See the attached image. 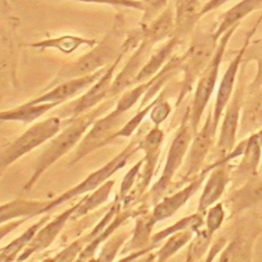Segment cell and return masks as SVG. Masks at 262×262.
<instances>
[{"instance_id":"6da1fadb","label":"cell","mask_w":262,"mask_h":262,"mask_svg":"<svg viewBox=\"0 0 262 262\" xmlns=\"http://www.w3.org/2000/svg\"><path fill=\"white\" fill-rule=\"evenodd\" d=\"M112 104L113 100L105 101L87 114H83L74 119H68L69 124L61 130V132H57L53 136L46 148L36 161L33 174L25 184L24 190H30L41 175L52 164H54L58 159L70 151L78 142H80L88 128L92 126V124L102 114H104L108 107L112 106Z\"/></svg>"},{"instance_id":"7a4b0ae2","label":"cell","mask_w":262,"mask_h":262,"mask_svg":"<svg viewBox=\"0 0 262 262\" xmlns=\"http://www.w3.org/2000/svg\"><path fill=\"white\" fill-rule=\"evenodd\" d=\"M219 40H217L213 32L199 31L193 34L187 50L181 54V62L179 70L183 76L179 86V93L175 102L177 107L184 97L191 92L198 79L209 64Z\"/></svg>"},{"instance_id":"3957f363","label":"cell","mask_w":262,"mask_h":262,"mask_svg":"<svg viewBox=\"0 0 262 262\" xmlns=\"http://www.w3.org/2000/svg\"><path fill=\"white\" fill-rule=\"evenodd\" d=\"M238 26L239 24L234 25L220 37L217 48L209 64L206 67V69L204 70V72L202 73V75L196 81L193 98L189 106V123H190L193 134L196 133V131L199 130L204 112L215 90V86L217 84V80L219 76L220 66L222 63V59L226 51V47L233 33L238 28Z\"/></svg>"},{"instance_id":"277c9868","label":"cell","mask_w":262,"mask_h":262,"mask_svg":"<svg viewBox=\"0 0 262 262\" xmlns=\"http://www.w3.org/2000/svg\"><path fill=\"white\" fill-rule=\"evenodd\" d=\"M120 36V27L118 26L117 28H114L112 32H110L91 51L81 56L78 60L62 67L46 89H49L61 82L94 73L108 63L113 57L117 58L119 56L118 49Z\"/></svg>"},{"instance_id":"5b68a950","label":"cell","mask_w":262,"mask_h":262,"mask_svg":"<svg viewBox=\"0 0 262 262\" xmlns=\"http://www.w3.org/2000/svg\"><path fill=\"white\" fill-rule=\"evenodd\" d=\"M234 218L233 230L219 254V261H252L255 243L262 233V222L258 214L253 212Z\"/></svg>"},{"instance_id":"8992f818","label":"cell","mask_w":262,"mask_h":262,"mask_svg":"<svg viewBox=\"0 0 262 262\" xmlns=\"http://www.w3.org/2000/svg\"><path fill=\"white\" fill-rule=\"evenodd\" d=\"M192 136L193 132L189 123V107H187L170 144L162 175L149 191L152 203H158L160 201L162 194L171 184L175 173L182 166Z\"/></svg>"},{"instance_id":"52a82bcc","label":"cell","mask_w":262,"mask_h":262,"mask_svg":"<svg viewBox=\"0 0 262 262\" xmlns=\"http://www.w3.org/2000/svg\"><path fill=\"white\" fill-rule=\"evenodd\" d=\"M61 127L60 117H50L32 125L0 150V172L35 147L53 137Z\"/></svg>"},{"instance_id":"ba28073f","label":"cell","mask_w":262,"mask_h":262,"mask_svg":"<svg viewBox=\"0 0 262 262\" xmlns=\"http://www.w3.org/2000/svg\"><path fill=\"white\" fill-rule=\"evenodd\" d=\"M137 140H132L119 155H117L114 159H112L110 162H107L105 165L97 169L95 172L88 175L83 181H81L76 186L72 187L70 190L63 192L59 196H57L54 200L49 201L48 205L43 209L42 214L45 212H49L52 209L56 208L57 206L61 205L62 203L69 201L70 199H73L77 195L86 193L88 191L94 190L100 185H102L107 178H110L113 174H115L118 170L122 169L127 161L131 158L133 154H135L139 148Z\"/></svg>"},{"instance_id":"9c48e42d","label":"cell","mask_w":262,"mask_h":262,"mask_svg":"<svg viewBox=\"0 0 262 262\" xmlns=\"http://www.w3.org/2000/svg\"><path fill=\"white\" fill-rule=\"evenodd\" d=\"M246 68V64H241L238 71V83L223 112L219 136L216 143V149L220 154V157L228 154L236 144L239 119L247 89L245 78Z\"/></svg>"},{"instance_id":"30bf717a","label":"cell","mask_w":262,"mask_h":262,"mask_svg":"<svg viewBox=\"0 0 262 262\" xmlns=\"http://www.w3.org/2000/svg\"><path fill=\"white\" fill-rule=\"evenodd\" d=\"M216 133L217 132L213 126V114L211 108L207 114L203 126L193 134L189 143V147L183 162V175L181 177V181L178 182V185L187 183L203 170L206 158L214 145Z\"/></svg>"},{"instance_id":"8fae6325","label":"cell","mask_w":262,"mask_h":262,"mask_svg":"<svg viewBox=\"0 0 262 262\" xmlns=\"http://www.w3.org/2000/svg\"><path fill=\"white\" fill-rule=\"evenodd\" d=\"M257 29H258V26L254 25L253 28L248 32L242 47L238 49V51L236 52L234 57L231 59V61L227 66V68L221 78V81H220V84H219V87L217 90L214 106L212 108L213 126H214V129L216 132L218 130L219 123L221 121V117L223 116V112H224L233 91H234L237 74H238V71H239V68H241V64L243 61L245 51L247 49L248 44L252 40V37L256 33Z\"/></svg>"},{"instance_id":"7c38bea8","label":"cell","mask_w":262,"mask_h":262,"mask_svg":"<svg viewBox=\"0 0 262 262\" xmlns=\"http://www.w3.org/2000/svg\"><path fill=\"white\" fill-rule=\"evenodd\" d=\"M124 122V114L119 113L116 108L104 117L97 119L88 133L80 140L76 152L70 165H74L89 152L99 148L101 145L111 141L112 136L117 132L115 131L119 125Z\"/></svg>"},{"instance_id":"4fadbf2b","label":"cell","mask_w":262,"mask_h":262,"mask_svg":"<svg viewBox=\"0 0 262 262\" xmlns=\"http://www.w3.org/2000/svg\"><path fill=\"white\" fill-rule=\"evenodd\" d=\"M126 49L123 50V52L120 53V55L115 59V61L107 66L105 72L99 77L98 80H96L91 87L86 91L85 94H83L79 99L71 102L69 105L63 107L60 111V117H68L69 119L77 118L78 116L82 115L85 111L93 107L97 103H99L103 98L108 96L111 86L113 84V77L115 74V70L117 66L119 64L121 57L123 56ZM59 117V116H58Z\"/></svg>"},{"instance_id":"5bb4252c","label":"cell","mask_w":262,"mask_h":262,"mask_svg":"<svg viewBox=\"0 0 262 262\" xmlns=\"http://www.w3.org/2000/svg\"><path fill=\"white\" fill-rule=\"evenodd\" d=\"M228 163L215 162L203 170L208 172L205 180L203 191L200 195L196 212L205 215L207 209L219 202L223 195L226 187L231 182V168L232 166Z\"/></svg>"},{"instance_id":"9a60e30c","label":"cell","mask_w":262,"mask_h":262,"mask_svg":"<svg viewBox=\"0 0 262 262\" xmlns=\"http://www.w3.org/2000/svg\"><path fill=\"white\" fill-rule=\"evenodd\" d=\"M223 203L229 212L228 221L262 204V175L258 173L251 176L241 185L232 188Z\"/></svg>"},{"instance_id":"2e32d148","label":"cell","mask_w":262,"mask_h":262,"mask_svg":"<svg viewBox=\"0 0 262 262\" xmlns=\"http://www.w3.org/2000/svg\"><path fill=\"white\" fill-rule=\"evenodd\" d=\"M207 175L208 172L202 170L194 178L188 181L184 187L169 196L163 198L158 203H156L154 210L149 214V219L151 223L156 225L159 221L172 217L201 188L206 180Z\"/></svg>"},{"instance_id":"e0dca14e","label":"cell","mask_w":262,"mask_h":262,"mask_svg":"<svg viewBox=\"0 0 262 262\" xmlns=\"http://www.w3.org/2000/svg\"><path fill=\"white\" fill-rule=\"evenodd\" d=\"M244 140L245 146L241 161L231 168V181L236 186L259 173L262 160V129L248 135Z\"/></svg>"},{"instance_id":"ac0fdd59","label":"cell","mask_w":262,"mask_h":262,"mask_svg":"<svg viewBox=\"0 0 262 262\" xmlns=\"http://www.w3.org/2000/svg\"><path fill=\"white\" fill-rule=\"evenodd\" d=\"M84 198L81 199L77 204L71 206L61 214L57 215L53 220L46 222V225H43L35 234L33 239L29 243V245L23 250L21 254L16 258V260H25L30 257L32 254L36 252H40L46 248H48L51 243L56 238V236L60 233L61 229L66 225V223L72 218L75 211L79 208Z\"/></svg>"},{"instance_id":"d6986e66","label":"cell","mask_w":262,"mask_h":262,"mask_svg":"<svg viewBox=\"0 0 262 262\" xmlns=\"http://www.w3.org/2000/svg\"><path fill=\"white\" fill-rule=\"evenodd\" d=\"M106 68H102L94 73L56 84L55 86L51 87V90L45 92L44 94L40 95L39 97L31 101H28V103H31V104H38V103H44V102L61 103L64 100L75 96L76 94L81 92L83 89L91 86L105 72Z\"/></svg>"},{"instance_id":"ffe728a7","label":"cell","mask_w":262,"mask_h":262,"mask_svg":"<svg viewBox=\"0 0 262 262\" xmlns=\"http://www.w3.org/2000/svg\"><path fill=\"white\" fill-rule=\"evenodd\" d=\"M262 129V85L251 93L245 94L243 103L237 139Z\"/></svg>"},{"instance_id":"44dd1931","label":"cell","mask_w":262,"mask_h":262,"mask_svg":"<svg viewBox=\"0 0 262 262\" xmlns=\"http://www.w3.org/2000/svg\"><path fill=\"white\" fill-rule=\"evenodd\" d=\"M164 139V132L159 126H156L148 131V133L138 142L139 148L144 151L143 160V173L139 182V189L144 190L154 175L155 167L157 165L159 155L161 151V145Z\"/></svg>"},{"instance_id":"7402d4cb","label":"cell","mask_w":262,"mask_h":262,"mask_svg":"<svg viewBox=\"0 0 262 262\" xmlns=\"http://www.w3.org/2000/svg\"><path fill=\"white\" fill-rule=\"evenodd\" d=\"M203 0H174V35L183 39L191 34L203 16Z\"/></svg>"},{"instance_id":"603a6c76","label":"cell","mask_w":262,"mask_h":262,"mask_svg":"<svg viewBox=\"0 0 262 262\" xmlns=\"http://www.w3.org/2000/svg\"><path fill=\"white\" fill-rule=\"evenodd\" d=\"M174 9L167 6L159 15L145 25L142 31V40L152 47L163 40L170 39L174 35Z\"/></svg>"},{"instance_id":"cb8c5ba5","label":"cell","mask_w":262,"mask_h":262,"mask_svg":"<svg viewBox=\"0 0 262 262\" xmlns=\"http://www.w3.org/2000/svg\"><path fill=\"white\" fill-rule=\"evenodd\" d=\"M262 10V0H241L220 16L218 26L213 31L217 40L231 27L241 24V21L254 11Z\"/></svg>"},{"instance_id":"d4e9b609","label":"cell","mask_w":262,"mask_h":262,"mask_svg":"<svg viewBox=\"0 0 262 262\" xmlns=\"http://www.w3.org/2000/svg\"><path fill=\"white\" fill-rule=\"evenodd\" d=\"M49 201L16 199L0 206V225L23 217H34L42 214Z\"/></svg>"},{"instance_id":"484cf974","label":"cell","mask_w":262,"mask_h":262,"mask_svg":"<svg viewBox=\"0 0 262 262\" xmlns=\"http://www.w3.org/2000/svg\"><path fill=\"white\" fill-rule=\"evenodd\" d=\"M181 39L173 35L168 41L142 66L134 79V83H142L152 78L171 58L172 52L180 43Z\"/></svg>"},{"instance_id":"4316f807","label":"cell","mask_w":262,"mask_h":262,"mask_svg":"<svg viewBox=\"0 0 262 262\" xmlns=\"http://www.w3.org/2000/svg\"><path fill=\"white\" fill-rule=\"evenodd\" d=\"M58 104L60 103L44 102L31 104L26 102L18 107L0 112V121H20L24 123H31Z\"/></svg>"},{"instance_id":"83f0119b","label":"cell","mask_w":262,"mask_h":262,"mask_svg":"<svg viewBox=\"0 0 262 262\" xmlns=\"http://www.w3.org/2000/svg\"><path fill=\"white\" fill-rule=\"evenodd\" d=\"M50 215L43 216L40 220H38L36 223L31 225L23 234H20L18 237L10 242L7 246L1 248L0 251V261H12L16 259V255L19 254L20 251H23L29 243L33 239L37 231L49 220Z\"/></svg>"},{"instance_id":"f1b7e54d","label":"cell","mask_w":262,"mask_h":262,"mask_svg":"<svg viewBox=\"0 0 262 262\" xmlns=\"http://www.w3.org/2000/svg\"><path fill=\"white\" fill-rule=\"evenodd\" d=\"M205 215L199 212H195L191 215L185 216L183 218H181L180 220L176 221L174 224L166 227L165 229L157 232L156 234H154L150 237V243L148 246V251L152 250L154 248L157 247V245L159 243H161L162 241H164L165 238H167L169 235L182 230V229H186V228H191L194 230V232L200 229L201 227L204 226L205 223Z\"/></svg>"},{"instance_id":"f546056e","label":"cell","mask_w":262,"mask_h":262,"mask_svg":"<svg viewBox=\"0 0 262 262\" xmlns=\"http://www.w3.org/2000/svg\"><path fill=\"white\" fill-rule=\"evenodd\" d=\"M193 235L194 230L191 228L182 229L169 235L165 244L154 254V259L157 261H166L170 259L180 249H182L185 245L190 243Z\"/></svg>"},{"instance_id":"4dcf8cb0","label":"cell","mask_w":262,"mask_h":262,"mask_svg":"<svg viewBox=\"0 0 262 262\" xmlns=\"http://www.w3.org/2000/svg\"><path fill=\"white\" fill-rule=\"evenodd\" d=\"M252 61L256 62V75L247 86L246 93H251L262 85V37L253 42L251 40L247 46L242 63L248 66Z\"/></svg>"},{"instance_id":"1f68e13d","label":"cell","mask_w":262,"mask_h":262,"mask_svg":"<svg viewBox=\"0 0 262 262\" xmlns=\"http://www.w3.org/2000/svg\"><path fill=\"white\" fill-rule=\"evenodd\" d=\"M114 183L115 182L113 180L112 181L111 180L105 181L102 185L97 187L96 190L92 194L84 196L83 202L81 203L79 208L73 214L72 219L80 218V217L86 215L88 212L95 209L96 207H98L99 205H101L102 203H104L108 198V194L112 190V187H113Z\"/></svg>"},{"instance_id":"d6a6232c","label":"cell","mask_w":262,"mask_h":262,"mask_svg":"<svg viewBox=\"0 0 262 262\" xmlns=\"http://www.w3.org/2000/svg\"><path fill=\"white\" fill-rule=\"evenodd\" d=\"M82 44H87L89 46H92L95 44V40H87V39L74 37V36H63L56 39L44 40L39 43L32 44V46L40 47V48H56L62 52L70 53Z\"/></svg>"},{"instance_id":"836d02e7","label":"cell","mask_w":262,"mask_h":262,"mask_svg":"<svg viewBox=\"0 0 262 262\" xmlns=\"http://www.w3.org/2000/svg\"><path fill=\"white\" fill-rule=\"evenodd\" d=\"M194 234L195 236L191 238L188 246L186 261L202 260L213 242V236L208 233L205 227H201L200 229H198Z\"/></svg>"},{"instance_id":"e575fe53","label":"cell","mask_w":262,"mask_h":262,"mask_svg":"<svg viewBox=\"0 0 262 262\" xmlns=\"http://www.w3.org/2000/svg\"><path fill=\"white\" fill-rule=\"evenodd\" d=\"M129 216V212H125L122 213L121 215H117L116 217L113 218V222L111 225L106 226L95 238H93L88 246L80 253V256L78 257L79 260H88L90 259V256H92L96 250V248L98 247V245H100L104 239H106L108 237V235L114 232L116 230V228L118 226H120Z\"/></svg>"},{"instance_id":"d590c367","label":"cell","mask_w":262,"mask_h":262,"mask_svg":"<svg viewBox=\"0 0 262 262\" xmlns=\"http://www.w3.org/2000/svg\"><path fill=\"white\" fill-rule=\"evenodd\" d=\"M226 218V208L223 202H217L209 207L205 213L204 226L211 236L220 229Z\"/></svg>"},{"instance_id":"8d00e7d4","label":"cell","mask_w":262,"mask_h":262,"mask_svg":"<svg viewBox=\"0 0 262 262\" xmlns=\"http://www.w3.org/2000/svg\"><path fill=\"white\" fill-rule=\"evenodd\" d=\"M161 94L155 99L152 100L150 103L146 104L144 107H142L134 117H132L119 131H117L111 138V140L117 138V137H128L130 136L134 130L138 127V125L141 123V121L144 119V117L150 112V110L152 108V106L156 104V102L159 100Z\"/></svg>"},{"instance_id":"74e56055","label":"cell","mask_w":262,"mask_h":262,"mask_svg":"<svg viewBox=\"0 0 262 262\" xmlns=\"http://www.w3.org/2000/svg\"><path fill=\"white\" fill-rule=\"evenodd\" d=\"M171 111H172V107L170 103L166 99H164V92H162L159 100L156 102V104L152 106V108L149 112L150 120L156 126H159L163 121L167 119Z\"/></svg>"},{"instance_id":"f35d334b","label":"cell","mask_w":262,"mask_h":262,"mask_svg":"<svg viewBox=\"0 0 262 262\" xmlns=\"http://www.w3.org/2000/svg\"><path fill=\"white\" fill-rule=\"evenodd\" d=\"M142 3L144 16L143 23L146 25L159 15L167 6L169 0H139Z\"/></svg>"},{"instance_id":"ab89813d","label":"cell","mask_w":262,"mask_h":262,"mask_svg":"<svg viewBox=\"0 0 262 262\" xmlns=\"http://www.w3.org/2000/svg\"><path fill=\"white\" fill-rule=\"evenodd\" d=\"M127 235H128L127 233H121V234H118L117 236H115L112 241H110L108 244L105 245L98 260H113L115 255L118 252V249L124 243Z\"/></svg>"},{"instance_id":"60d3db41","label":"cell","mask_w":262,"mask_h":262,"mask_svg":"<svg viewBox=\"0 0 262 262\" xmlns=\"http://www.w3.org/2000/svg\"><path fill=\"white\" fill-rule=\"evenodd\" d=\"M142 164H143V160L141 159L140 161L137 162V164H136L135 166H133V167L130 169V171H129V172L127 173V175L124 177L123 182H122V184H121V189H120V196H121L122 199L126 195L127 191L130 189V187L132 186V184L134 183V179H135L136 175L138 174V172H139V170H140Z\"/></svg>"},{"instance_id":"b9f144b4","label":"cell","mask_w":262,"mask_h":262,"mask_svg":"<svg viewBox=\"0 0 262 262\" xmlns=\"http://www.w3.org/2000/svg\"><path fill=\"white\" fill-rule=\"evenodd\" d=\"M77 1H83V2H94V3H107L113 5H123V6H129L137 9L143 10L142 3L138 1L133 0H77Z\"/></svg>"},{"instance_id":"7bdbcfd3","label":"cell","mask_w":262,"mask_h":262,"mask_svg":"<svg viewBox=\"0 0 262 262\" xmlns=\"http://www.w3.org/2000/svg\"><path fill=\"white\" fill-rule=\"evenodd\" d=\"M30 217H25V218H20L19 220H15V221H9V222H6L2 225H0V241L5 236L7 235L10 231L14 230L15 228H17L19 225H21L23 223H25Z\"/></svg>"},{"instance_id":"ee69618b","label":"cell","mask_w":262,"mask_h":262,"mask_svg":"<svg viewBox=\"0 0 262 262\" xmlns=\"http://www.w3.org/2000/svg\"><path fill=\"white\" fill-rule=\"evenodd\" d=\"M228 1L229 0H207L206 2H204L203 9H202V15L204 16L205 14L218 9L219 7H221Z\"/></svg>"},{"instance_id":"f6af8a7d","label":"cell","mask_w":262,"mask_h":262,"mask_svg":"<svg viewBox=\"0 0 262 262\" xmlns=\"http://www.w3.org/2000/svg\"><path fill=\"white\" fill-rule=\"evenodd\" d=\"M261 21H262V12H261V14H260V15H259V17H258V19H257V20H256V23H255V24H256V25H258V26H259V25H260V24H261Z\"/></svg>"},{"instance_id":"bcb514c9","label":"cell","mask_w":262,"mask_h":262,"mask_svg":"<svg viewBox=\"0 0 262 262\" xmlns=\"http://www.w3.org/2000/svg\"><path fill=\"white\" fill-rule=\"evenodd\" d=\"M259 174L262 175V160H261V164H260V168H259Z\"/></svg>"},{"instance_id":"7dc6e473","label":"cell","mask_w":262,"mask_h":262,"mask_svg":"<svg viewBox=\"0 0 262 262\" xmlns=\"http://www.w3.org/2000/svg\"><path fill=\"white\" fill-rule=\"evenodd\" d=\"M258 216H259V218H260V220H261V222H262V212H261L260 214H258Z\"/></svg>"},{"instance_id":"c3c4849f","label":"cell","mask_w":262,"mask_h":262,"mask_svg":"<svg viewBox=\"0 0 262 262\" xmlns=\"http://www.w3.org/2000/svg\"><path fill=\"white\" fill-rule=\"evenodd\" d=\"M206 1H207V0H203V2H206Z\"/></svg>"},{"instance_id":"681fc988","label":"cell","mask_w":262,"mask_h":262,"mask_svg":"<svg viewBox=\"0 0 262 262\" xmlns=\"http://www.w3.org/2000/svg\"><path fill=\"white\" fill-rule=\"evenodd\" d=\"M0 175H1V172H0Z\"/></svg>"}]
</instances>
